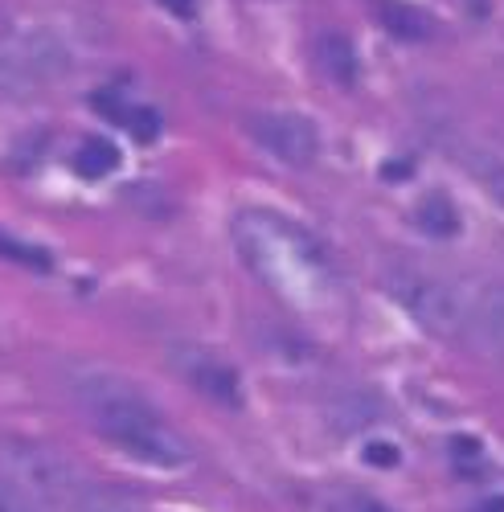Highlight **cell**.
Instances as JSON below:
<instances>
[{
	"label": "cell",
	"mask_w": 504,
	"mask_h": 512,
	"mask_svg": "<svg viewBox=\"0 0 504 512\" xmlns=\"http://www.w3.org/2000/svg\"><path fill=\"white\" fill-rule=\"evenodd\" d=\"M238 238H242V250H246L250 267H255L267 283H275L279 291L300 295V291L324 287V279H328L324 254L308 242V234L300 226L259 213V218L242 222Z\"/></svg>",
	"instance_id": "cell-2"
},
{
	"label": "cell",
	"mask_w": 504,
	"mask_h": 512,
	"mask_svg": "<svg viewBox=\"0 0 504 512\" xmlns=\"http://www.w3.org/2000/svg\"><path fill=\"white\" fill-rule=\"evenodd\" d=\"M377 21L386 25V33H394L402 41H418V37H427V29H431L423 13L398 5V0H382V5H377Z\"/></svg>",
	"instance_id": "cell-9"
},
{
	"label": "cell",
	"mask_w": 504,
	"mask_h": 512,
	"mask_svg": "<svg viewBox=\"0 0 504 512\" xmlns=\"http://www.w3.org/2000/svg\"><path fill=\"white\" fill-rule=\"evenodd\" d=\"M250 132H255V140L279 156L283 164H312L316 152H320V136H316V123L296 115V111H263L250 119Z\"/></svg>",
	"instance_id": "cell-5"
},
{
	"label": "cell",
	"mask_w": 504,
	"mask_h": 512,
	"mask_svg": "<svg viewBox=\"0 0 504 512\" xmlns=\"http://www.w3.org/2000/svg\"><path fill=\"white\" fill-rule=\"evenodd\" d=\"M418 226L435 238H455L459 234V209L443 193H431V197H423V205H418Z\"/></svg>",
	"instance_id": "cell-10"
},
{
	"label": "cell",
	"mask_w": 504,
	"mask_h": 512,
	"mask_svg": "<svg viewBox=\"0 0 504 512\" xmlns=\"http://www.w3.org/2000/svg\"><path fill=\"white\" fill-rule=\"evenodd\" d=\"M476 512H504V496H488V500H484Z\"/></svg>",
	"instance_id": "cell-19"
},
{
	"label": "cell",
	"mask_w": 504,
	"mask_h": 512,
	"mask_svg": "<svg viewBox=\"0 0 504 512\" xmlns=\"http://www.w3.org/2000/svg\"><path fill=\"white\" fill-rule=\"evenodd\" d=\"M123 127L140 140V144H152L156 136H160V119H156V111H148V107H132L128 111V119H123Z\"/></svg>",
	"instance_id": "cell-13"
},
{
	"label": "cell",
	"mask_w": 504,
	"mask_h": 512,
	"mask_svg": "<svg viewBox=\"0 0 504 512\" xmlns=\"http://www.w3.org/2000/svg\"><path fill=\"white\" fill-rule=\"evenodd\" d=\"M0 259H9L17 267H29V271H50L54 259L41 246H29V242H17L9 234H0Z\"/></svg>",
	"instance_id": "cell-11"
},
{
	"label": "cell",
	"mask_w": 504,
	"mask_h": 512,
	"mask_svg": "<svg viewBox=\"0 0 504 512\" xmlns=\"http://www.w3.org/2000/svg\"><path fill=\"white\" fill-rule=\"evenodd\" d=\"M451 447H455V455L464 459V463H476V459H484V447H480V443H472V439H455Z\"/></svg>",
	"instance_id": "cell-17"
},
{
	"label": "cell",
	"mask_w": 504,
	"mask_h": 512,
	"mask_svg": "<svg viewBox=\"0 0 504 512\" xmlns=\"http://www.w3.org/2000/svg\"><path fill=\"white\" fill-rule=\"evenodd\" d=\"M0 472L25 500L70 504L78 496V476L70 472V463L37 443H0Z\"/></svg>",
	"instance_id": "cell-3"
},
{
	"label": "cell",
	"mask_w": 504,
	"mask_h": 512,
	"mask_svg": "<svg viewBox=\"0 0 504 512\" xmlns=\"http://www.w3.org/2000/svg\"><path fill=\"white\" fill-rule=\"evenodd\" d=\"M365 459H369L373 467H398L402 451H398L394 443H369V447H365Z\"/></svg>",
	"instance_id": "cell-15"
},
{
	"label": "cell",
	"mask_w": 504,
	"mask_h": 512,
	"mask_svg": "<svg viewBox=\"0 0 504 512\" xmlns=\"http://www.w3.org/2000/svg\"><path fill=\"white\" fill-rule=\"evenodd\" d=\"M160 5H164L168 13H173V17H181V21H189V17L197 13V5H193V0H160Z\"/></svg>",
	"instance_id": "cell-18"
},
{
	"label": "cell",
	"mask_w": 504,
	"mask_h": 512,
	"mask_svg": "<svg viewBox=\"0 0 504 512\" xmlns=\"http://www.w3.org/2000/svg\"><path fill=\"white\" fill-rule=\"evenodd\" d=\"M185 377L209 398V402H222V406H242V386H238V373L214 357H189L185 361Z\"/></svg>",
	"instance_id": "cell-6"
},
{
	"label": "cell",
	"mask_w": 504,
	"mask_h": 512,
	"mask_svg": "<svg viewBox=\"0 0 504 512\" xmlns=\"http://www.w3.org/2000/svg\"><path fill=\"white\" fill-rule=\"evenodd\" d=\"M361 512H382V508H377V504H361Z\"/></svg>",
	"instance_id": "cell-20"
},
{
	"label": "cell",
	"mask_w": 504,
	"mask_h": 512,
	"mask_svg": "<svg viewBox=\"0 0 504 512\" xmlns=\"http://www.w3.org/2000/svg\"><path fill=\"white\" fill-rule=\"evenodd\" d=\"M74 168H78V177H87V181H103V177H111L115 168H119V148H115L111 140H103V136H91L87 144L78 148Z\"/></svg>",
	"instance_id": "cell-8"
},
{
	"label": "cell",
	"mask_w": 504,
	"mask_h": 512,
	"mask_svg": "<svg viewBox=\"0 0 504 512\" xmlns=\"http://www.w3.org/2000/svg\"><path fill=\"white\" fill-rule=\"evenodd\" d=\"M398 304L418 320L427 324L431 332H451L464 324V304L451 287H443L439 279H427V275H394L390 279Z\"/></svg>",
	"instance_id": "cell-4"
},
{
	"label": "cell",
	"mask_w": 504,
	"mask_h": 512,
	"mask_svg": "<svg viewBox=\"0 0 504 512\" xmlns=\"http://www.w3.org/2000/svg\"><path fill=\"white\" fill-rule=\"evenodd\" d=\"M74 398L95 418L103 439H111L119 451L136 455L140 463H152V467L189 463V447L168 431L156 406L128 381H119L111 373H87L74 381Z\"/></svg>",
	"instance_id": "cell-1"
},
{
	"label": "cell",
	"mask_w": 504,
	"mask_h": 512,
	"mask_svg": "<svg viewBox=\"0 0 504 512\" xmlns=\"http://www.w3.org/2000/svg\"><path fill=\"white\" fill-rule=\"evenodd\" d=\"M74 512H136L123 496L103 492V488H78V496L70 500Z\"/></svg>",
	"instance_id": "cell-12"
},
{
	"label": "cell",
	"mask_w": 504,
	"mask_h": 512,
	"mask_svg": "<svg viewBox=\"0 0 504 512\" xmlns=\"http://www.w3.org/2000/svg\"><path fill=\"white\" fill-rule=\"evenodd\" d=\"M472 173L492 189V197L504 205V164L496 160V156H476V164H472Z\"/></svg>",
	"instance_id": "cell-14"
},
{
	"label": "cell",
	"mask_w": 504,
	"mask_h": 512,
	"mask_svg": "<svg viewBox=\"0 0 504 512\" xmlns=\"http://www.w3.org/2000/svg\"><path fill=\"white\" fill-rule=\"evenodd\" d=\"M316 62L320 70L332 78V82H341V87H349V82H357V50H353V41L345 33H320L316 41Z\"/></svg>",
	"instance_id": "cell-7"
},
{
	"label": "cell",
	"mask_w": 504,
	"mask_h": 512,
	"mask_svg": "<svg viewBox=\"0 0 504 512\" xmlns=\"http://www.w3.org/2000/svg\"><path fill=\"white\" fill-rule=\"evenodd\" d=\"M0 512H33V500H25L17 488H0Z\"/></svg>",
	"instance_id": "cell-16"
}]
</instances>
